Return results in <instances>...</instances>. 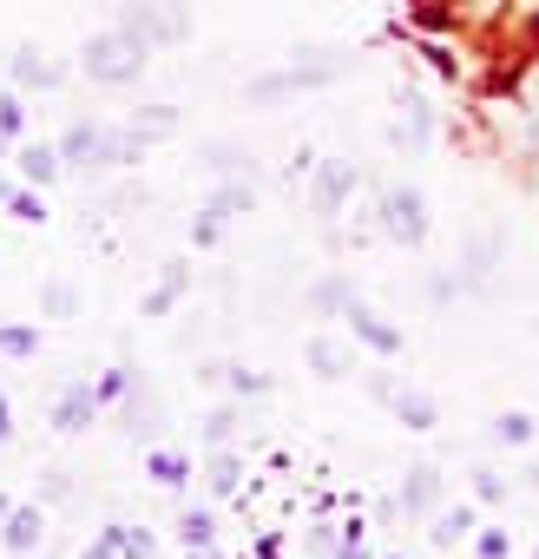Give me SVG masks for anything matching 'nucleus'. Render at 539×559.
<instances>
[{"instance_id": "e433bc0d", "label": "nucleus", "mask_w": 539, "mask_h": 559, "mask_svg": "<svg viewBox=\"0 0 539 559\" xmlns=\"http://www.w3.org/2000/svg\"><path fill=\"white\" fill-rule=\"evenodd\" d=\"M8 211H14L21 224H40V217H47V204H40L34 191H14V204H8Z\"/></svg>"}, {"instance_id": "5701e85b", "label": "nucleus", "mask_w": 539, "mask_h": 559, "mask_svg": "<svg viewBox=\"0 0 539 559\" xmlns=\"http://www.w3.org/2000/svg\"><path fill=\"white\" fill-rule=\"evenodd\" d=\"M106 539L119 546V559H152V552H158V539H152L145 526H106Z\"/></svg>"}, {"instance_id": "473e14b6", "label": "nucleus", "mask_w": 539, "mask_h": 559, "mask_svg": "<svg viewBox=\"0 0 539 559\" xmlns=\"http://www.w3.org/2000/svg\"><path fill=\"white\" fill-rule=\"evenodd\" d=\"M230 435H237V408H217V415H204V441H211V448H224Z\"/></svg>"}, {"instance_id": "7c9ffc66", "label": "nucleus", "mask_w": 539, "mask_h": 559, "mask_svg": "<svg viewBox=\"0 0 539 559\" xmlns=\"http://www.w3.org/2000/svg\"><path fill=\"white\" fill-rule=\"evenodd\" d=\"M132 389H139V376H132V369H106L93 395H99V402H119V395H132Z\"/></svg>"}, {"instance_id": "72a5a7b5", "label": "nucleus", "mask_w": 539, "mask_h": 559, "mask_svg": "<svg viewBox=\"0 0 539 559\" xmlns=\"http://www.w3.org/2000/svg\"><path fill=\"white\" fill-rule=\"evenodd\" d=\"M191 237H197V243H217V237H224V211H217V204H204V211H197V224H191Z\"/></svg>"}, {"instance_id": "c85d7f7f", "label": "nucleus", "mask_w": 539, "mask_h": 559, "mask_svg": "<svg viewBox=\"0 0 539 559\" xmlns=\"http://www.w3.org/2000/svg\"><path fill=\"white\" fill-rule=\"evenodd\" d=\"M27 132V106H21V93H0V139H21Z\"/></svg>"}, {"instance_id": "c756f323", "label": "nucleus", "mask_w": 539, "mask_h": 559, "mask_svg": "<svg viewBox=\"0 0 539 559\" xmlns=\"http://www.w3.org/2000/svg\"><path fill=\"white\" fill-rule=\"evenodd\" d=\"M34 349H40V336H34V330L0 323V356H34Z\"/></svg>"}, {"instance_id": "ddd939ff", "label": "nucleus", "mask_w": 539, "mask_h": 559, "mask_svg": "<svg viewBox=\"0 0 539 559\" xmlns=\"http://www.w3.org/2000/svg\"><path fill=\"white\" fill-rule=\"evenodd\" d=\"M388 408H395V421H402L408 435H428V428L441 421V402H434L428 389H395V395H388Z\"/></svg>"}, {"instance_id": "423d86ee", "label": "nucleus", "mask_w": 539, "mask_h": 559, "mask_svg": "<svg viewBox=\"0 0 539 559\" xmlns=\"http://www.w3.org/2000/svg\"><path fill=\"white\" fill-rule=\"evenodd\" d=\"M349 191H356V165H349V158H323L316 178H310V204H316V217H336V211L349 204Z\"/></svg>"}, {"instance_id": "a19ab883", "label": "nucleus", "mask_w": 539, "mask_h": 559, "mask_svg": "<svg viewBox=\"0 0 539 559\" xmlns=\"http://www.w3.org/2000/svg\"><path fill=\"white\" fill-rule=\"evenodd\" d=\"M184 559H217V552L211 546H184Z\"/></svg>"}, {"instance_id": "6ab92c4d", "label": "nucleus", "mask_w": 539, "mask_h": 559, "mask_svg": "<svg viewBox=\"0 0 539 559\" xmlns=\"http://www.w3.org/2000/svg\"><path fill=\"white\" fill-rule=\"evenodd\" d=\"M356 304V284H349V276H323V284L310 290V310H323V317H343Z\"/></svg>"}, {"instance_id": "f03ea898", "label": "nucleus", "mask_w": 539, "mask_h": 559, "mask_svg": "<svg viewBox=\"0 0 539 559\" xmlns=\"http://www.w3.org/2000/svg\"><path fill=\"white\" fill-rule=\"evenodd\" d=\"M152 47L132 34V27H106V34H93L86 47H80V67H86V80L93 86H132L152 60H145Z\"/></svg>"}, {"instance_id": "37998d69", "label": "nucleus", "mask_w": 539, "mask_h": 559, "mask_svg": "<svg viewBox=\"0 0 539 559\" xmlns=\"http://www.w3.org/2000/svg\"><path fill=\"white\" fill-rule=\"evenodd\" d=\"M8 513H14V500H8V493H0V520H8Z\"/></svg>"}, {"instance_id": "ea45409f", "label": "nucleus", "mask_w": 539, "mask_h": 559, "mask_svg": "<svg viewBox=\"0 0 539 559\" xmlns=\"http://www.w3.org/2000/svg\"><path fill=\"white\" fill-rule=\"evenodd\" d=\"M0 441H14V408H8V395H0Z\"/></svg>"}, {"instance_id": "20e7f679", "label": "nucleus", "mask_w": 539, "mask_h": 559, "mask_svg": "<svg viewBox=\"0 0 539 559\" xmlns=\"http://www.w3.org/2000/svg\"><path fill=\"white\" fill-rule=\"evenodd\" d=\"M382 237L402 243V250L428 243V198H421L415 185H388V191H382Z\"/></svg>"}, {"instance_id": "f257e3e1", "label": "nucleus", "mask_w": 539, "mask_h": 559, "mask_svg": "<svg viewBox=\"0 0 539 559\" xmlns=\"http://www.w3.org/2000/svg\"><path fill=\"white\" fill-rule=\"evenodd\" d=\"M349 67H356V60H349V47H303V53H290V67H284V73L250 80V86H243V99H250V106H277V99H297V93L336 86Z\"/></svg>"}, {"instance_id": "aec40b11", "label": "nucleus", "mask_w": 539, "mask_h": 559, "mask_svg": "<svg viewBox=\"0 0 539 559\" xmlns=\"http://www.w3.org/2000/svg\"><path fill=\"white\" fill-rule=\"evenodd\" d=\"M125 126H132L145 145H152V139H171V132H178V106H145V112H132Z\"/></svg>"}, {"instance_id": "bb28decb", "label": "nucleus", "mask_w": 539, "mask_h": 559, "mask_svg": "<svg viewBox=\"0 0 539 559\" xmlns=\"http://www.w3.org/2000/svg\"><path fill=\"white\" fill-rule=\"evenodd\" d=\"M145 474H152L158 487H184V474H191V467H184V454H165V448H152V454H145Z\"/></svg>"}, {"instance_id": "c9c22d12", "label": "nucleus", "mask_w": 539, "mask_h": 559, "mask_svg": "<svg viewBox=\"0 0 539 559\" xmlns=\"http://www.w3.org/2000/svg\"><path fill=\"white\" fill-rule=\"evenodd\" d=\"M474 552H480V559H506V552H513V539H506L500 526H487V533L474 539Z\"/></svg>"}, {"instance_id": "58836bf2", "label": "nucleus", "mask_w": 539, "mask_h": 559, "mask_svg": "<svg viewBox=\"0 0 539 559\" xmlns=\"http://www.w3.org/2000/svg\"><path fill=\"white\" fill-rule=\"evenodd\" d=\"M80 559H119V546H112V539H106V533H99V539H93V546H80Z\"/></svg>"}, {"instance_id": "cd10ccee", "label": "nucleus", "mask_w": 539, "mask_h": 559, "mask_svg": "<svg viewBox=\"0 0 539 559\" xmlns=\"http://www.w3.org/2000/svg\"><path fill=\"white\" fill-rule=\"evenodd\" d=\"M237 487H243V461L217 448V461H211V493H237Z\"/></svg>"}, {"instance_id": "4c0bfd02", "label": "nucleus", "mask_w": 539, "mask_h": 559, "mask_svg": "<svg viewBox=\"0 0 539 559\" xmlns=\"http://www.w3.org/2000/svg\"><path fill=\"white\" fill-rule=\"evenodd\" d=\"M67 493H73V480H67L60 467H53V474H40V500H67Z\"/></svg>"}, {"instance_id": "39448f33", "label": "nucleus", "mask_w": 539, "mask_h": 559, "mask_svg": "<svg viewBox=\"0 0 539 559\" xmlns=\"http://www.w3.org/2000/svg\"><path fill=\"white\" fill-rule=\"evenodd\" d=\"M60 158H67V171H112V132L106 126H67Z\"/></svg>"}, {"instance_id": "a878e982", "label": "nucleus", "mask_w": 539, "mask_h": 559, "mask_svg": "<svg viewBox=\"0 0 539 559\" xmlns=\"http://www.w3.org/2000/svg\"><path fill=\"white\" fill-rule=\"evenodd\" d=\"M211 382H224L237 402L243 395H270V376H256V369H211Z\"/></svg>"}, {"instance_id": "4be33fe9", "label": "nucleus", "mask_w": 539, "mask_h": 559, "mask_svg": "<svg viewBox=\"0 0 539 559\" xmlns=\"http://www.w3.org/2000/svg\"><path fill=\"white\" fill-rule=\"evenodd\" d=\"M184 276H191L184 263H165V284L145 297V317H171V304H178V290H184Z\"/></svg>"}, {"instance_id": "c03bdc74", "label": "nucleus", "mask_w": 539, "mask_h": 559, "mask_svg": "<svg viewBox=\"0 0 539 559\" xmlns=\"http://www.w3.org/2000/svg\"><path fill=\"white\" fill-rule=\"evenodd\" d=\"M526 487H532V493H539V467H532V474H526Z\"/></svg>"}, {"instance_id": "f704fd0d", "label": "nucleus", "mask_w": 539, "mask_h": 559, "mask_svg": "<svg viewBox=\"0 0 539 559\" xmlns=\"http://www.w3.org/2000/svg\"><path fill=\"white\" fill-rule=\"evenodd\" d=\"M474 500H487V507H493V500H506V474L480 467V474H474Z\"/></svg>"}, {"instance_id": "393cba45", "label": "nucleus", "mask_w": 539, "mask_h": 559, "mask_svg": "<svg viewBox=\"0 0 539 559\" xmlns=\"http://www.w3.org/2000/svg\"><path fill=\"white\" fill-rule=\"evenodd\" d=\"M211 204H217L224 217H237V211H250V204H256V185H250V171H237V178H230V185H224V191H217Z\"/></svg>"}, {"instance_id": "412c9836", "label": "nucleus", "mask_w": 539, "mask_h": 559, "mask_svg": "<svg viewBox=\"0 0 539 559\" xmlns=\"http://www.w3.org/2000/svg\"><path fill=\"white\" fill-rule=\"evenodd\" d=\"M178 539H184V546H217V520H211V507H184V513H178Z\"/></svg>"}, {"instance_id": "f8f14e48", "label": "nucleus", "mask_w": 539, "mask_h": 559, "mask_svg": "<svg viewBox=\"0 0 539 559\" xmlns=\"http://www.w3.org/2000/svg\"><path fill=\"white\" fill-rule=\"evenodd\" d=\"M343 317H349V330H356V336H362V343H369L375 356H402V330H388V323H382V317H375V310H369L362 297H356V304H349Z\"/></svg>"}, {"instance_id": "4468645a", "label": "nucleus", "mask_w": 539, "mask_h": 559, "mask_svg": "<svg viewBox=\"0 0 539 559\" xmlns=\"http://www.w3.org/2000/svg\"><path fill=\"white\" fill-rule=\"evenodd\" d=\"M434 507H441V467L421 461V467H408V480H402V513H434Z\"/></svg>"}, {"instance_id": "a18cd8bd", "label": "nucleus", "mask_w": 539, "mask_h": 559, "mask_svg": "<svg viewBox=\"0 0 539 559\" xmlns=\"http://www.w3.org/2000/svg\"><path fill=\"white\" fill-rule=\"evenodd\" d=\"M532 559H539V552H532Z\"/></svg>"}, {"instance_id": "a211bd4d", "label": "nucleus", "mask_w": 539, "mask_h": 559, "mask_svg": "<svg viewBox=\"0 0 539 559\" xmlns=\"http://www.w3.org/2000/svg\"><path fill=\"white\" fill-rule=\"evenodd\" d=\"M487 441H493V448H526V441H532V415H526V408L493 415V421H487Z\"/></svg>"}, {"instance_id": "9b49d317", "label": "nucleus", "mask_w": 539, "mask_h": 559, "mask_svg": "<svg viewBox=\"0 0 539 559\" xmlns=\"http://www.w3.org/2000/svg\"><path fill=\"white\" fill-rule=\"evenodd\" d=\"M40 539H47V513L40 507H14L8 520H0V546H8L14 559H27Z\"/></svg>"}, {"instance_id": "6e6552de", "label": "nucleus", "mask_w": 539, "mask_h": 559, "mask_svg": "<svg viewBox=\"0 0 539 559\" xmlns=\"http://www.w3.org/2000/svg\"><path fill=\"white\" fill-rule=\"evenodd\" d=\"M428 139H434V112H428V99L415 86H402L395 93V145L402 152H421Z\"/></svg>"}, {"instance_id": "1a4fd4ad", "label": "nucleus", "mask_w": 539, "mask_h": 559, "mask_svg": "<svg viewBox=\"0 0 539 559\" xmlns=\"http://www.w3.org/2000/svg\"><path fill=\"white\" fill-rule=\"evenodd\" d=\"M93 415H99V395H93L86 382H67L60 402H53V428H60V435H86Z\"/></svg>"}, {"instance_id": "0eeeda50", "label": "nucleus", "mask_w": 539, "mask_h": 559, "mask_svg": "<svg viewBox=\"0 0 539 559\" xmlns=\"http://www.w3.org/2000/svg\"><path fill=\"white\" fill-rule=\"evenodd\" d=\"M8 80H14L21 93H53V86L67 80V67H60L53 53H40V47H14V60H8Z\"/></svg>"}, {"instance_id": "f3484780", "label": "nucleus", "mask_w": 539, "mask_h": 559, "mask_svg": "<svg viewBox=\"0 0 539 559\" xmlns=\"http://www.w3.org/2000/svg\"><path fill=\"white\" fill-rule=\"evenodd\" d=\"M14 165H21V178H27L34 191H40V185H53V178L67 171V158H60V145H21V158H14Z\"/></svg>"}, {"instance_id": "2f4dec72", "label": "nucleus", "mask_w": 539, "mask_h": 559, "mask_svg": "<svg viewBox=\"0 0 539 559\" xmlns=\"http://www.w3.org/2000/svg\"><path fill=\"white\" fill-rule=\"evenodd\" d=\"M40 304H47V317H53V323H67V317L80 310V297H73L67 284H47V297H40Z\"/></svg>"}, {"instance_id": "2eb2a0df", "label": "nucleus", "mask_w": 539, "mask_h": 559, "mask_svg": "<svg viewBox=\"0 0 539 559\" xmlns=\"http://www.w3.org/2000/svg\"><path fill=\"white\" fill-rule=\"evenodd\" d=\"M303 362H310L323 382H343V376L356 369V362H349V343H336V336H310V343H303Z\"/></svg>"}, {"instance_id": "9d476101", "label": "nucleus", "mask_w": 539, "mask_h": 559, "mask_svg": "<svg viewBox=\"0 0 539 559\" xmlns=\"http://www.w3.org/2000/svg\"><path fill=\"white\" fill-rule=\"evenodd\" d=\"M158 428H165V402H158L152 382H139V389L125 395V441H152Z\"/></svg>"}, {"instance_id": "7ed1b4c3", "label": "nucleus", "mask_w": 539, "mask_h": 559, "mask_svg": "<svg viewBox=\"0 0 539 559\" xmlns=\"http://www.w3.org/2000/svg\"><path fill=\"white\" fill-rule=\"evenodd\" d=\"M119 27H132L145 47H178L191 34V0H125Z\"/></svg>"}, {"instance_id": "79ce46f5", "label": "nucleus", "mask_w": 539, "mask_h": 559, "mask_svg": "<svg viewBox=\"0 0 539 559\" xmlns=\"http://www.w3.org/2000/svg\"><path fill=\"white\" fill-rule=\"evenodd\" d=\"M8 204H14V185H8V178H0V211H8Z\"/></svg>"}, {"instance_id": "b1692460", "label": "nucleus", "mask_w": 539, "mask_h": 559, "mask_svg": "<svg viewBox=\"0 0 539 559\" xmlns=\"http://www.w3.org/2000/svg\"><path fill=\"white\" fill-rule=\"evenodd\" d=\"M211 171H224V178H237V171H250V152H237V145H224V139H211L204 152H197Z\"/></svg>"}, {"instance_id": "dca6fc26", "label": "nucleus", "mask_w": 539, "mask_h": 559, "mask_svg": "<svg viewBox=\"0 0 539 559\" xmlns=\"http://www.w3.org/2000/svg\"><path fill=\"white\" fill-rule=\"evenodd\" d=\"M467 533H474V507H434V513H428V546L447 552V546H460Z\"/></svg>"}]
</instances>
